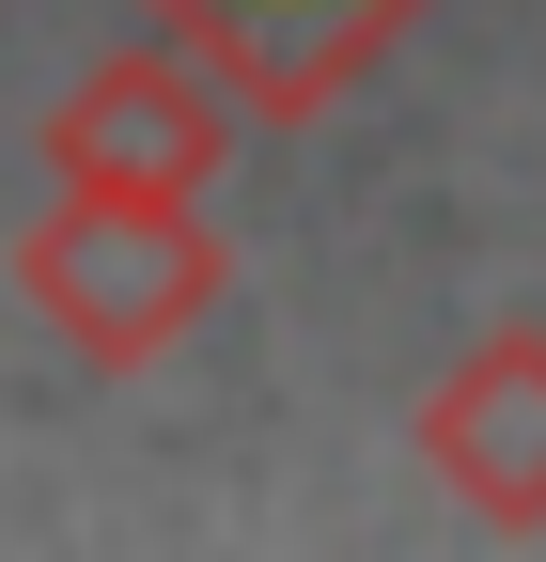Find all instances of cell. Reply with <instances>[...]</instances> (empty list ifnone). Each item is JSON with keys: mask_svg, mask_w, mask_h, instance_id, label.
Returning a JSON list of instances; mask_svg holds the SVG:
<instances>
[{"mask_svg": "<svg viewBox=\"0 0 546 562\" xmlns=\"http://www.w3.org/2000/svg\"><path fill=\"white\" fill-rule=\"evenodd\" d=\"M16 297L32 328H62V360L94 375H157L172 344L235 297V250L203 203H141V188H47L16 220Z\"/></svg>", "mask_w": 546, "mask_h": 562, "instance_id": "cell-1", "label": "cell"}, {"mask_svg": "<svg viewBox=\"0 0 546 562\" xmlns=\"http://www.w3.org/2000/svg\"><path fill=\"white\" fill-rule=\"evenodd\" d=\"M235 94H219V63H187L172 32L157 47H110L79 63V79L47 94V188H141V203H203L235 157Z\"/></svg>", "mask_w": 546, "mask_h": 562, "instance_id": "cell-2", "label": "cell"}, {"mask_svg": "<svg viewBox=\"0 0 546 562\" xmlns=\"http://www.w3.org/2000/svg\"><path fill=\"white\" fill-rule=\"evenodd\" d=\"M141 16H157L187 63H219V94H235L250 125H312L328 94H360L375 63L406 47L422 0H141Z\"/></svg>", "mask_w": 546, "mask_h": 562, "instance_id": "cell-3", "label": "cell"}, {"mask_svg": "<svg viewBox=\"0 0 546 562\" xmlns=\"http://www.w3.org/2000/svg\"><path fill=\"white\" fill-rule=\"evenodd\" d=\"M422 469L453 484L485 531H546V328H485L468 360L422 391Z\"/></svg>", "mask_w": 546, "mask_h": 562, "instance_id": "cell-4", "label": "cell"}]
</instances>
